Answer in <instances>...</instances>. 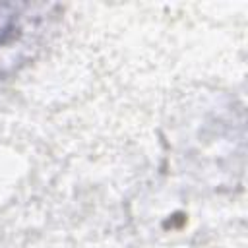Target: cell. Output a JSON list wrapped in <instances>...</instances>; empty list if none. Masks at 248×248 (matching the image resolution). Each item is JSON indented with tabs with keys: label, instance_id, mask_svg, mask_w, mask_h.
Masks as SVG:
<instances>
[{
	"label": "cell",
	"instance_id": "1",
	"mask_svg": "<svg viewBox=\"0 0 248 248\" xmlns=\"http://www.w3.org/2000/svg\"><path fill=\"white\" fill-rule=\"evenodd\" d=\"M12 27H14V16L8 12L6 6H0V43L12 31Z\"/></svg>",
	"mask_w": 248,
	"mask_h": 248
}]
</instances>
